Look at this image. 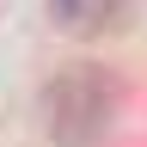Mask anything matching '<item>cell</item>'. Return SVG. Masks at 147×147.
Masks as SVG:
<instances>
[{
    "instance_id": "obj_1",
    "label": "cell",
    "mask_w": 147,
    "mask_h": 147,
    "mask_svg": "<svg viewBox=\"0 0 147 147\" xmlns=\"http://www.w3.org/2000/svg\"><path fill=\"white\" fill-rule=\"evenodd\" d=\"M123 110V80L98 61H74L43 92V129L55 147H98Z\"/></svg>"
},
{
    "instance_id": "obj_2",
    "label": "cell",
    "mask_w": 147,
    "mask_h": 147,
    "mask_svg": "<svg viewBox=\"0 0 147 147\" xmlns=\"http://www.w3.org/2000/svg\"><path fill=\"white\" fill-rule=\"evenodd\" d=\"M55 25L74 31V37H104L129 18V0H49Z\"/></svg>"
}]
</instances>
